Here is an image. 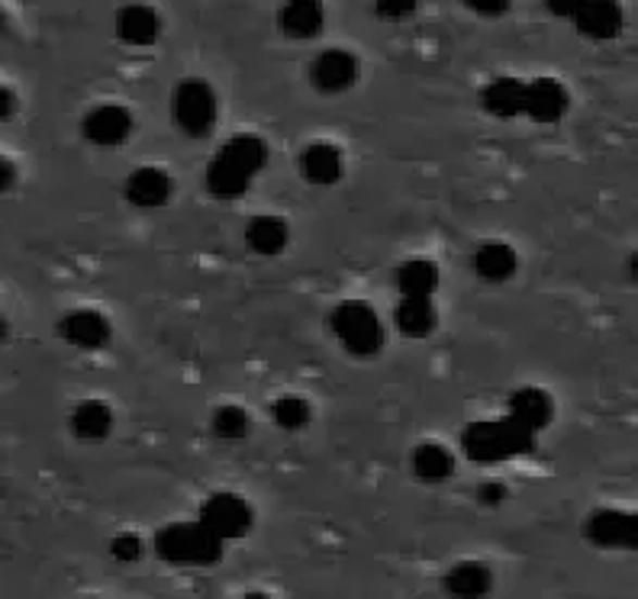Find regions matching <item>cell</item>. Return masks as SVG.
Wrapping results in <instances>:
<instances>
[{
	"label": "cell",
	"instance_id": "8992f818",
	"mask_svg": "<svg viewBox=\"0 0 638 599\" xmlns=\"http://www.w3.org/2000/svg\"><path fill=\"white\" fill-rule=\"evenodd\" d=\"M197 522L207 532H213L220 541H239V538H246L252 532L255 513H252V507H249L246 497L229 494V490H220V494H213V497L203 500Z\"/></svg>",
	"mask_w": 638,
	"mask_h": 599
},
{
	"label": "cell",
	"instance_id": "9c48e42d",
	"mask_svg": "<svg viewBox=\"0 0 638 599\" xmlns=\"http://www.w3.org/2000/svg\"><path fill=\"white\" fill-rule=\"evenodd\" d=\"M62 339L82 351H100L113 339V326L103 313L97 310H72L59 320Z\"/></svg>",
	"mask_w": 638,
	"mask_h": 599
},
{
	"label": "cell",
	"instance_id": "f1b7e54d",
	"mask_svg": "<svg viewBox=\"0 0 638 599\" xmlns=\"http://www.w3.org/2000/svg\"><path fill=\"white\" fill-rule=\"evenodd\" d=\"M420 0H374V13L387 23H400L416 10Z\"/></svg>",
	"mask_w": 638,
	"mask_h": 599
},
{
	"label": "cell",
	"instance_id": "8fae6325",
	"mask_svg": "<svg viewBox=\"0 0 638 599\" xmlns=\"http://www.w3.org/2000/svg\"><path fill=\"white\" fill-rule=\"evenodd\" d=\"M587 538L600 548H636L638 519L623 510H600L587 519Z\"/></svg>",
	"mask_w": 638,
	"mask_h": 599
},
{
	"label": "cell",
	"instance_id": "d590c367",
	"mask_svg": "<svg viewBox=\"0 0 638 599\" xmlns=\"http://www.w3.org/2000/svg\"><path fill=\"white\" fill-rule=\"evenodd\" d=\"M82 599H100V597H82Z\"/></svg>",
	"mask_w": 638,
	"mask_h": 599
},
{
	"label": "cell",
	"instance_id": "f546056e",
	"mask_svg": "<svg viewBox=\"0 0 638 599\" xmlns=\"http://www.w3.org/2000/svg\"><path fill=\"white\" fill-rule=\"evenodd\" d=\"M506 497H510V487L506 484H500V481H484L480 487H477V500L484 503V507H503L506 503Z\"/></svg>",
	"mask_w": 638,
	"mask_h": 599
},
{
	"label": "cell",
	"instance_id": "ac0fdd59",
	"mask_svg": "<svg viewBox=\"0 0 638 599\" xmlns=\"http://www.w3.org/2000/svg\"><path fill=\"white\" fill-rule=\"evenodd\" d=\"M510 416L516 423H523L529 432L539 435L554 420V400H551V394L542 390V387H520L510 397Z\"/></svg>",
	"mask_w": 638,
	"mask_h": 599
},
{
	"label": "cell",
	"instance_id": "9a60e30c",
	"mask_svg": "<svg viewBox=\"0 0 638 599\" xmlns=\"http://www.w3.org/2000/svg\"><path fill=\"white\" fill-rule=\"evenodd\" d=\"M277 26L287 39H316L326 26V7L320 0H287L277 13Z\"/></svg>",
	"mask_w": 638,
	"mask_h": 599
},
{
	"label": "cell",
	"instance_id": "2e32d148",
	"mask_svg": "<svg viewBox=\"0 0 638 599\" xmlns=\"http://www.w3.org/2000/svg\"><path fill=\"white\" fill-rule=\"evenodd\" d=\"M300 177L307 184H316V187H329L336 184L342 172H346V162H342V152L333 146V142H313L300 152Z\"/></svg>",
	"mask_w": 638,
	"mask_h": 599
},
{
	"label": "cell",
	"instance_id": "d4e9b609",
	"mask_svg": "<svg viewBox=\"0 0 638 599\" xmlns=\"http://www.w3.org/2000/svg\"><path fill=\"white\" fill-rule=\"evenodd\" d=\"M113 428V410L103 400H85L72 413V432L82 441H103Z\"/></svg>",
	"mask_w": 638,
	"mask_h": 599
},
{
	"label": "cell",
	"instance_id": "30bf717a",
	"mask_svg": "<svg viewBox=\"0 0 638 599\" xmlns=\"http://www.w3.org/2000/svg\"><path fill=\"white\" fill-rule=\"evenodd\" d=\"M623 7L616 0H584L574 13V26L580 36L593 39V42H606L616 39L623 33Z\"/></svg>",
	"mask_w": 638,
	"mask_h": 599
},
{
	"label": "cell",
	"instance_id": "cb8c5ba5",
	"mask_svg": "<svg viewBox=\"0 0 638 599\" xmlns=\"http://www.w3.org/2000/svg\"><path fill=\"white\" fill-rule=\"evenodd\" d=\"M290 229L280 216H252L246 226V246L255 255H280L287 249Z\"/></svg>",
	"mask_w": 638,
	"mask_h": 599
},
{
	"label": "cell",
	"instance_id": "4fadbf2b",
	"mask_svg": "<svg viewBox=\"0 0 638 599\" xmlns=\"http://www.w3.org/2000/svg\"><path fill=\"white\" fill-rule=\"evenodd\" d=\"M126 200L139 210H159L172 200L175 194V180L172 174L162 169H136L126 177Z\"/></svg>",
	"mask_w": 638,
	"mask_h": 599
},
{
	"label": "cell",
	"instance_id": "4dcf8cb0",
	"mask_svg": "<svg viewBox=\"0 0 638 599\" xmlns=\"http://www.w3.org/2000/svg\"><path fill=\"white\" fill-rule=\"evenodd\" d=\"M474 13H480V16H503L510 7H513V0H464Z\"/></svg>",
	"mask_w": 638,
	"mask_h": 599
},
{
	"label": "cell",
	"instance_id": "5bb4252c",
	"mask_svg": "<svg viewBox=\"0 0 638 599\" xmlns=\"http://www.w3.org/2000/svg\"><path fill=\"white\" fill-rule=\"evenodd\" d=\"M113 29H116V39L126 46H152L162 33V20L146 3H126L116 10Z\"/></svg>",
	"mask_w": 638,
	"mask_h": 599
},
{
	"label": "cell",
	"instance_id": "83f0119b",
	"mask_svg": "<svg viewBox=\"0 0 638 599\" xmlns=\"http://www.w3.org/2000/svg\"><path fill=\"white\" fill-rule=\"evenodd\" d=\"M142 538L139 535H133V532H120L113 541H110V558L113 561H120V564H133V561H139L142 558Z\"/></svg>",
	"mask_w": 638,
	"mask_h": 599
},
{
	"label": "cell",
	"instance_id": "7c38bea8",
	"mask_svg": "<svg viewBox=\"0 0 638 599\" xmlns=\"http://www.w3.org/2000/svg\"><path fill=\"white\" fill-rule=\"evenodd\" d=\"M567 87L558 78H536L526 82V100H523V116L536 120V123H554L567 113Z\"/></svg>",
	"mask_w": 638,
	"mask_h": 599
},
{
	"label": "cell",
	"instance_id": "e0dca14e",
	"mask_svg": "<svg viewBox=\"0 0 638 599\" xmlns=\"http://www.w3.org/2000/svg\"><path fill=\"white\" fill-rule=\"evenodd\" d=\"M393 326L406 339H426L439 326V310L433 297H403L393 310Z\"/></svg>",
	"mask_w": 638,
	"mask_h": 599
},
{
	"label": "cell",
	"instance_id": "d6a6232c",
	"mask_svg": "<svg viewBox=\"0 0 638 599\" xmlns=\"http://www.w3.org/2000/svg\"><path fill=\"white\" fill-rule=\"evenodd\" d=\"M16 184V169L10 159H0V194H7Z\"/></svg>",
	"mask_w": 638,
	"mask_h": 599
},
{
	"label": "cell",
	"instance_id": "5b68a950",
	"mask_svg": "<svg viewBox=\"0 0 638 599\" xmlns=\"http://www.w3.org/2000/svg\"><path fill=\"white\" fill-rule=\"evenodd\" d=\"M329 326L336 333V339L342 348L355 358H371L384 348V323L374 313V307H367L362 300H346L333 310Z\"/></svg>",
	"mask_w": 638,
	"mask_h": 599
},
{
	"label": "cell",
	"instance_id": "ba28073f",
	"mask_svg": "<svg viewBox=\"0 0 638 599\" xmlns=\"http://www.w3.org/2000/svg\"><path fill=\"white\" fill-rule=\"evenodd\" d=\"M129 133H133V113L120 103L91 107L82 120V136L100 149H113V146L126 142Z\"/></svg>",
	"mask_w": 638,
	"mask_h": 599
},
{
	"label": "cell",
	"instance_id": "4316f807",
	"mask_svg": "<svg viewBox=\"0 0 638 599\" xmlns=\"http://www.w3.org/2000/svg\"><path fill=\"white\" fill-rule=\"evenodd\" d=\"M210 428H213V435L216 438H223V441H242L246 435H249V413L242 410V407H236V403H223L216 413H213V420H210Z\"/></svg>",
	"mask_w": 638,
	"mask_h": 599
},
{
	"label": "cell",
	"instance_id": "277c9868",
	"mask_svg": "<svg viewBox=\"0 0 638 599\" xmlns=\"http://www.w3.org/2000/svg\"><path fill=\"white\" fill-rule=\"evenodd\" d=\"M220 100L203 78H184L172 90V120L187 139H207L216 129Z\"/></svg>",
	"mask_w": 638,
	"mask_h": 599
},
{
	"label": "cell",
	"instance_id": "1f68e13d",
	"mask_svg": "<svg viewBox=\"0 0 638 599\" xmlns=\"http://www.w3.org/2000/svg\"><path fill=\"white\" fill-rule=\"evenodd\" d=\"M580 3H584V0H548V10H551L558 20H574V13H577Z\"/></svg>",
	"mask_w": 638,
	"mask_h": 599
},
{
	"label": "cell",
	"instance_id": "7402d4cb",
	"mask_svg": "<svg viewBox=\"0 0 638 599\" xmlns=\"http://www.w3.org/2000/svg\"><path fill=\"white\" fill-rule=\"evenodd\" d=\"M400 297H433L439 290V267L429 258H410L397 267Z\"/></svg>",
	"mask_w": 638,
	"mask_h": 599
},
{
	"label": "cell",
	"instance_id": "e575fe53",
	"mask_svg": "<svg viewBox=\"0 0 638 599\" xmlns=\"http://www.w3.org/2000/svg\"><path fill=\"white\" fill-rule=\"evenodd\" d=\"M242 599H272L268 594H249V597H242Z\"/></svg>",
	"mask_w": 638,
	"mask_h": 599
},
{
	"label": "cell",
	"instance_id": "484cf974",
	"mask_svg": "<svg viewBox=\"0 0 638 599\" xmlns=\"http://www.w3.org/2000/svg\"><path fill=\"white\" fill-rule=\"evenodd\" d=\"M272 420L274 426H280L284 432H300V428L310 426L313 407L303 397H277L272 403Z\"/></svg>",
	"mask_w": 638,
	"mask_h": 599
},
{
	"label": "cell",
	"instance_id": "ffe728a7",
	"mask_svg": "<svg viewBox=\"0 0 638 599\" xmlns=\"http://www.w3.org/2000/svg\"><path fill=\"white\" fill-rule=\"evenodd\" d=\"M523 100H526V82L520 78H493L480 90V107L497 120L523 116Z\"/></svg>",
	"mask_w": 638,
	"mask_h": 599
},
{
	"label": "cell",
	"instance_id": "3957f363",
	"mask_svg": "<svg viewBox=\"0 0 638 599\" xmlns=\"http://www.w3.org/2000/svg\"><path fill=\"white\" fill-rule=\"evenodd\" d=\"M155 554L165 564H182V567H210L220 564L226 541H220L213 532H207L197 519L193 522H172L159 528L152 541Z\"/></svg>",
	"mask_w": 638,
	"mask_h": 599
},
{
	"label": "cell",
	"instance_id": "52a82bcc",
	"mask_svg": "<svg viewBox=\"0 0 638 599\" xmlns=\"http://www.w3.org/2000/svg\"><path fill=\"white\" fill-rule=\"evenodd\" d=\"M362 65L349 49H323L310 65V82L320 93H346L359 85Z\"/></svg>",
	"mask_w": 638,
	"mask_h": 599
},
{
	"label": "cell",
	"instance_id": "6da1fadb",
	"mask_svg": "<svg viewBox=\"0 0 638 599\" xmlns=\"http://www.w3.org/2000/svg\"><path fill=\"white\" fill-rule=\"evenodd\" d=\"M265 165H268L265 139L252 133H239L210 159L203 184L216 200H239L255 184Z\"/></svg>",
	"mask_w": 638,
	"mask_h": 599
},
{
	"label": "cell",
	"instance_id": "44dd1931",
	"mask_svg": "<svg viewBox=\"0 0 638 599\" xmlns=\"http://www.w3.org/2000/svg\"><path fill=\"white\" fill-rule=\"evenodd\" d=\"M516 267H520V258H516V252L506 242H484L474 252V271H477V277H484L490 284L510 280L516 274Z\"/></svg>",
	"mask_w": 638,
	"mask_h": 599
},
{
	"label": "cell",
	"instance_id": "d6986e66",
	"mask_svg": "<svg viewBox=\"0 0 638 599\" xmlns=\"http://www.w3.org/2000/svg\"><path fill=\"white\" fill-rule=\"evenodd\" d=\"M493 590V571L484 561H458L446 574V594L452 599H484Z\"/></svg>",
	"mask_w": 638,
	"mask_h": 599
},
{
	"label": "cell",
	"instance_id": "7a4b0ae2",
	"mask_svg": "<svg viewBox=\"0 0 638 599\" xmlns=\"http://www.w3.org/2000/svg\"><path fill=\"white\" fill-rule=\"evenodd\" d=\"M536 432L516 423L510 413L500 420H480L464 428L461 448L474 464H500L520 454H529L536 448Z\"/></svg>",
	"mask_w": 638,
	"mask_h": 599
},
{
	"label": "cell",
	"instance_id": "836d02e7",
	"mask_svg": "<svg viewBox=\"0 0 638 599\" xmlns=\"http://www.w3.org/2000/svg\"><path fill=\"white\" fill-rule=\"evenodd\" d=\"M13 113H16V97L7 87H0V120H10Z\"/></svg>",
	"mask_w": 638,
	"mask_h": 599
},
{
	"label": "cell",
	"instance_id": "603a6c76",
	"mask_svg": "<svg viewBox=\"0 0 638 599\" xmlns=\"http://www.w3.org/2000/svg\"><path fill=\"white\" fill-rule=\"evenodd\" d=\"M455 471V454L442 441H423L413 451V474L426 484H442Z\"/></svg>",
	"mask_w": 638,
	"mask_h": 599
}]
</instances>
